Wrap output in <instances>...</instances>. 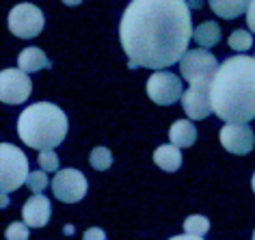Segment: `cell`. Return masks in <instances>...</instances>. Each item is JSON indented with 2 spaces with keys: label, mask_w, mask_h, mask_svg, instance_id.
Returning <instances> with one entry per match:
<instances>
[{
  "label": "cell",
  "mask_w": 255,
  "mask_h": 240,
  "mask_svg": "<svg viewBox=\"0 0 255 240\" xmlns=\"http://www.w3.org/2000/svg\"><path fill=\"white\" fill-rule=\"evenodd\" d=\"M193 33L186 0H130L119 24L124 52L138 67L149 69L180 63Z\"/></svg>",
  "instance_id": "1"
},
{
  "label": "cell",
  "mask_w": 255,
  "mask_h": 240,
  "mask_svg": "<svg viewBox=\"0 0 255 240\" xmlns=\"http://www.w3.org/2000/svg\"><path fill=\"white\" fill-rule=\"evenodd\" d=\"M212 113L227 123L255 119V56H229L219 65L210 87Z\"/></svg>",
  "instance_id": "2"
},
{
  "label": "cell",
  "mask_w": 255,
  "mask_h": 240,
  "mask_svg": "<svg viewBox=\"0 0 255 240\" xmlns=\"http://www.w3.org/2000/svg\"><path fill=\"white\" fill-rule=\"evenodd\" d=\"M67 115L56 104L37 102L22 111L17 119V134L33 149H54L67 136Z\"/></svg>",
  "instance_id": "3"
},
{
  "label": "cell",
  "mask_w": 255,
  "mask_h": 240,
  "mask_svg": "<svg viewBox=\"0 0 255 240\" xmlns=\"http://www.w3.org/2000/svg\"><path fill=\"white\" fill-rule=\"evenodd\" d=\"M28 158L20 147L11 143L0 145V191H17L28 180Z\"/></svg>",
  "instance_id": "4"
},
{
  "label": "cell",
  "mask_w": 255,
  "mask_h": 240,
  "mask_svg": "<svg viewBox=\"0 0 255 240\" xmlns=\"http://www.w3.org/2000/svg\"><path fill=\"white\" fill-rule=\"evenodd\" d=\"M7 22H9V30L17 39H33L43 30L46 17H43L39 7H35L30 2H22L9 11Z\"/></svg>",
  "instance_id": "5"
},
{
  "label": "cell",
  "mask_w": 255,
  "mask_h": 240,
  "mask_svg": "<svg viewBox=\"0 0 255 240\" xmlns=\"http://www.w3.org/2000/svg\"><path fill=\"white\" fill-rule=\"evenodd\" d=\"M219 69V61L214 54L208 52V48L186 50V54L180 61V74L188 83H206L214 80V74Z\"/></svg>",
  "instance_id": "6"
},
{
  "label": "cell",
  "mask_w": 255,
  "mask_h": 240,
  "mask_svg": "<svg viewBox=\"0 0 255 240\" xmlns=\"http://www.w3.org/2000/svg\"><path fill=\"white\" fill-rule=\"evenodd\" d=\"M147 96L154 104L160 106H171L175 104L177 100H182L184 91H182V80L177 78L175 74L164 72V69H158L149 76L147 80Z\"/></svg>",
  "instance_id": "7"
},
{
  "label": "cell",
  "mask_w": 255,
  "mask_h": 240,
  "mask_svg": "<svg viewBox=\"0 0 255 240\" xmlns=\"http://www.w3.org/2000/svg\"><path fill=\"white\" fill-rule=\"evenodd\" d=\"M87 178L78 169H61L52 178V193L63 204H76L87 195Z\"/></svg>",
  "instance_id": "8"
},
{
  "label": "cell",
  "mask_w": 255,
  "mask_h": 240,
  "mask_svg": "<svg viewBox=\"0 0 255 240\" xmlns=\"http://www.w3.org/2000/svg\"><path fill=\"white\" fill-rule=\"evenodd\" d=\"M33 83L24 69H2L0 74V102L2 104H24L30 96Z\"/></svg>",
  "instance_id": "9"
},
{
  "label": "cell",
  "mask_w": 255,
  "mask_h": 240,
  "mask_svg": "<svg viewBox=\"0 0 255 240\" xmlns=\"http://www.w3.org/2000/svg\"><path fill=\"white\" fill-rule=\"evenodd\" d=\"M210 87H212V80H206V83H190V89L184 91V96H182L184 111H186V115L190 119H195V121L206 119L210 113H212Z\"/></svg>",
  "instance_id": "10"
},
{
  "label": "cell",
  "mask_w": 255,
  "mask_h": 240,
  "mask_svg": "<svg viewBox=\"0 0 255 240\" xmlns=\"http://www.w3.org/2000/svg\"><path fill=\"white\" fill-rule=\"evenodd\" d=\"M221 143L229 154H238V156H245L253 149L255 145V134L253 130L249 128L247 123H227L223 125L221 130Z\"/></svg>",
  "instance_id": "11"
},
{
  "label": "cell",
  "mask_w": 255,
  "mask_h": 240,
  "mask_svg": "<svg viewBox=\"0 0 255 240\" xmlns=\"http://www.w3.org/2000/svg\"><path fill=\"white\" fill-rule=\"evenodd\" d=\"M22 217L28 223V227H43L48 225L50 217H52V206H50V199L43 197V195L35 193L22 208Z\"/></svg>",
  "instance_id": "12"
},
{
  "label": "cell",
  "mask_w": 255,
  "mask_h": 240,
  "mask_svg": "<svg viewBox=\"0 0 255 240\" xmlns=\"http://www.w3.org/2000/svg\"><path fill=\"white\" fill-rule=\"evenodd\" d=\"M154 162L162 171H177L182 167V151L175 143L171 145H160L156 151H154Z\"/></svg>",
  "instance_id": "13"
},
{
  "label": "cell",
  "mask_w": 255,
  "mask_h": 240,
  "mask_svg": "<svg viewBox=\"0 0 255 240\" xmlns=\"http://www.w3.org/2000/svg\"><path fill=\"white\" fill-rule=\"evenodd\" d=\"M17 63H20V67L24 69V72H28V74H35V72H39V69H50L52 67V63H50L46 52L39 50V48L22 50L20 56H17Z\"/></svg>",
  "instance_id": "14"
},
{
  "label": "cell",
  "mask_w": 255,
  "mask_h": 240,
  "mask_svg": "<svg viewBox=\"0 0 255 240\" xmlns=\"http://www.w3.org/2000/svg\"><path fill=\"white\" fill-rule=\"evenodd\" d=\"M169 138L177 147H190V145L197 141V128L188 119H177L169 130Z\"/></svg>",
  "instance_id": "15"
},
{
  "label": "cell",
  "mask_w": 255,
  "mask_h": 240,
  "mask_svg": "<svg viewBox=\"0 0 255 240\" xmlns=\"http://www.w3.org/2000/svg\"><path fill=\"white\" fill-rule=\"evenodd\" d=\"M251 0H210V9L223 20H236L249 9Z\"/></svg>",
  "instance_id": "16"
},
{
  "label": "cell",
  "mask_w": 255,
  "mask_h": 240,
  "mask_svg": "<svg viewBox=\"0 0 255 240\" xmlns=\"http://www.w3.org/2000/svg\"><path fill=\"white\" fill-rule=\"evenodd\" d=\"M193 39L199 43L201 48H212V46H216V43H219V39H221V28H219V24L206 20L203 24H199V26L195 28Z\"/></svg>",
  "instance_id": "17"
},
{
  "label": "cell",
  "mask_w": 255,
  "mask_h": 240,
  "mask_svg": "<svg viewBox=\"0 0 255 240\" xmlns=\"http://www.w3.org/2000/svg\"><path fill=\"white\" fill-rule=\"evenodd\" d=\"M210 230V221L206 217H199V214H193L184 221V236L182 238H195L199 240L208 234Z\"/></svg>",
  "instance_id": "18"
},
{
  "label": "cell",
  "mask_w": 255,
  "mask_h": 240,
  "mask_svg": "<svg viewBox=\"0 0 255 240\" xmlns=\"http://www.w3.org/2000/svg\"><path fill=\"white\" fill-rule=\"evenodd\" d=\"M89 162H91V167L95 171H106V169H111L113 165V154L108 147H95L91 151V156H89Z\"/></svg>",
  "instance_id": "19"
},
{
  "label": "cell",
  "mask_w": 255,
  "mask_h": 240,
  "mask_svg": "<svg viewBox=\"0 0 255 240\" xmlns=\"http://www.w3.org/2000/svg\"><path fill=\"white\" fill-rule=\"evenodd\" d=\"M251 46H253V39H251V33H247V30H234L229 35V48L234 52H247V50H251Z\"/></svg>",
  "instance_id": "20"
},
{
  "label": "cell",
  "mask_w": 255,
  "mask_h": 240,
  "mask_svg": "<svg viewBox=\"0 0 255 240\" xmlns=\"http://www.w3.org/2000/svg\"><path fill=\"white\" fill-rule=\"evenodd\" d=\"M39 167L43 169V171H56L59 169V156L54 154V149H43L39 151Z\"/></svg>",
  "instance_id": "21"
},
{
  "label": "cell",
  "mask_w": 255,
  "mask_h": 240,
  "mask_svg": "<svg viewBox=\"0 0 255 240\" xmlns=\"http://www.w3.org/2000/svg\"><path fill=\"white\" fill-rule=\"evenodd\" d=\"M26 186L30 188V193H41L43 188L48 186V178H46V171H33L28 175V180H26Z\"/></svg>",
  "instance_id": "22"
},
{
  "label": "cell",
  "mask_w": 255,
  "mask_h": 240,
  "mask_svg": "<svg viewBox=\"0 0 255 240\" xmlns=\"http://www.w3.org/2000/svg\"><path fill=\"white\" fill-rule=\"evenodd\" d=\"M26 227H28V223H26V221H24V223H11L9 225V230H7V238L9 240H26L28 238V230H26Z\"/></svg>",
  "instance_id": "23"
},
{
  "label": "cell",
  "mask_w": 255,
  "mask_h": 240,
  "mask_svg": "<svg viewBox=\"0 0 255 240\" xmlns=\"http://www.w3.org/2000/svg\"><path fill=\"white\" fill-rule=\"evenodd\" d=\"M247 24L251 28V33H255V0L249 2V9H247Z\"/></svg>",
  "instance_id": "24"
},
{
  "label": "cell",
  "mask_w": 255,
  "mask_h": 240,
  "mask_svg": "<svg viewBox=\"0 0 255 240\" xmlns=\"http://www.w3.org/2000/svg\"><path fill=\"white\" fill-rule=\"evenodd\" d=\"M106 234L100 230V227H91L89 232H85V240H104Z\"/></svg>",
  "instance_id": "25"
},
{
  "label": "cell",
  "mask_w": 255,
  "mask_h": 240,
  "mask_svg": "<svg viewBox=\"0 0 255 240\" xmlns=\"http://www.w3.org/2000/svg\"><path fill=\"white\" fill-rule=\"evenodd\" d=\"M82 0H63V4H67V7H76V4H80Z\"/></svg>",
  "instance_id": "26"
},
{
  "label": "cell",
  "mask_w": 255,
  "mask_h": 240,
  "mask_svg": "<svg viewBox=\"0 0 255 240\" xmlns=\"http://www.w3.org/2000/svg\"><path fill=\"white\" fill-rule=\"evenodd\" d=\"M65 234H74V227L72 225H65Z\"/></svg>",
  "instance_id": "27"
},
{
  "label": "cell",
  "mask_w": 255,
  "mask_h": 240,
  "mask_svg": "<svg viewBox=\"0 0 255 240\" xmlns=\"http://www.w3.org/2000/svg\"><path fill=\"white\" fill-rule=\"evenodd\" d=\"M251 186H253V193H255V173H253V180H251Z\"/></svg>",
  "instance_id": "28"
},
{
  "label": "cell",
  "mask_w": 255,
  "mask_h": 240,
  "mask_svg": "<svg viewBox=\"0 0 255 240\" xmlns=\"http://www.w3.org/2000/svg\"><path fill=\"white\" fill-rule=\"evenodd\" d=\"M253 238H255V232H253Z\"/></svg>",
  "instance_id": "29"
}]
</instances>
